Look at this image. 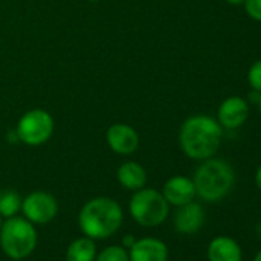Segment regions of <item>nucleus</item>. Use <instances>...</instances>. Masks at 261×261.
<instances>
[{"label": "nucleus", "instance_id": "nucleus-19", "mask_svg": "<svg viewBox=\"0 0 261 261\" xmlns=\"http://www.w3.org/2000/svg\"><path fill=\"white\" fill-rule=\"evenodd\" d=\"M243 5L250 19L261 22V0H246Z\"/></svg>", "mask_w": 261, "mask_h": 261}, {"label": "nucleus", "instance_id": "nucleus-4", "mask_svg": "<svg viewBox=\"0 0 261 261\" xmlns=\"http://www.w3.org/2000/svg\"><path fill=\"white\" fill-rule=\"evenodd\" d=\"M37 244V232L33 223L22 217H11L2 223L0 247L13 259H23L33 253Z\"/></svg>", "mask_w": 261, "mask_h": 261}, {"label": "nucleus", "instance_id": "nucleus-17", "mask_svg": "<svg viewBox=\"0 0 261 261\" xmlns=\"http://www.w3.org/2000/svg\"><path fill=\"white\" fill-rule=\"evenodd\" d=\"M97 261H129V252L121 246H109L98 253Z\"/></svg>", "mask_w": 261, "mask_h": 261}, {"label": "nucleus", "instance_id": "nucleus-14", "mask_svg": "<svg viewBox=\"0 0 261 261\" xmlns=\"http://www.w3.org/2000/svg\"><path fill=\"white\" fill-rule=\"evenodd\" d=\"M117 180L123 188H126L129 191H139V189L145 188V185L148 181V174H146V169L140 163L126 162L118 168Z\"/></svg>", "mask_w": 261, "mask_h": 261}, {"label": "nucleus", "instance_id": "nucleus-9", "mask_svg": "<svg viewBox=\"0 0 261 261\" xmlns=\"http://www.w3.org/2000/svg\"><path fill=\"white\" fill-rule=\"evenodd\" d=\"M249 117V103L240 95H230L221 101L217 112V121L223 129H238Z\"/></svg>", "mask_w": 261, "mask_h": 261}, {"label": "nucleus", "instance_id": "nucleus-18", "mask_svg": "<svg viewBox=\"0 0 261 261\" xmlns=\"http://www.w3.org/2000/svg\"><path fill=\"white\" fill-rule=\"evenodd\" d=\"M247 83L252 88V91L261 92V59L250 65L247 71Z\"/></svg>", "mask_w": 261, "mask_h": 261}, {"label": "nucleus", "instance_id": "nucleus-12", "mask_svg": "<svg viewBox=\"0 0 261 261\" xmlns=\"http://www.w3.org/2000/svg\"><path fill=\"white\" fill-rule=\"evenodd\" d=\"M204 224V211L201 204L191 201L183 206H178L175 217H174V226L177 232L185 235L197 233Z\"/></svg>", "mask_w": 261, "mask_h": 261}, {"label": "nucleus", "instance_id": "nucleus-11", "mask_svg": "<svg viewBox=\"0 0 261 261\" xmlns=\"http://www.w3.org/2000/svg\"><path fill=\"white\" fill-rule=\"evenodd\" d=\"M129 261H168V246L152 237L136 240L129 247Z\"/></svg>", "mask_w": 261, "mask_h": 261}, {"label": "nucleus", "instance_id": "nucleus-20", "mask_svg": "<svg viewBox=\"0 0 261 261\" xmlns=\"http://www.w3.org/2000/svg\"><path fill=\"white\" fill-rule=\"evenodd\" d=\"M136 243V238L133 237V235H126L124 238H123V244H124V249L126 247H130V246H133Z\"/></svg>", "mask_w": 261, "mask_h": 261}, {"label": "nucleus", "instance_id": "nucleus-6", "mask_svg": "<svg viewBox=\"0 0 261 261\" xmlns=\"http://www.w3.org/2000/svg\"><path fill=\"white\" fill-rule=\"evenodd\" d=\"M54 133L53 115L40 108L27 111L17 121L16 136L19 142L28 146H40L46 143Z\"/></svg>", "mask_w": 261, "mask_h": 261}, {"label": "nucleus", "instance_id": "nucleus-23", "mask_svg": "<svg viewBox=\"0 0 261 261\" xmlns=\"http://www.w3.org/2000/svg\"><path fill=\"white\" fill-rule=\"evenodd\" d=\"M253 261H261V249H259V250L256 252V255H255Z\"/></svg>", "mask_w": 261, "mask_h": 261}, {"label": "nucleus", "instance_id": "nucleus-25", "mask_svg": "<svg viewBox=\"0 0 261 261\" xmlns=\"http://www.w3.org/2000/svg\"><path fill=\"white\" fill-rule=\"evenodd\" d=\"M0 229H2V215H0Z\"/></svg>", "mask_w": 261, "mask_h": 261}, {"label": "nucleus", "instance_id": "nucleus-8", "mask_svg": "<svg viewBox=\"0 0 261 261\" xmlns=\"http://www.w3.org/2000/svg\"><path fill=\"white\" fill-rule=\"evenodd\" d=\"M106 143L109 149L118 155H130L139 149V133L126 123H114L106 130Z\"/></svg>", "mask_w": 261, "mask_h": 261}, {"label": "nucleus", "instance_id": "nucleus-21", "mask_svg": "<svg viewBox=\"0 0 261 261\" xmlns=\"http://www.w3.org/2000/svg\"><path fill=\"white\" fill-rule=\"evenodd\" d=\"M255 185H256V188L261 191V165L258 166V169H256V172H255Z\"/></svg>", "mask_w": 261, "mask_h": 261}, {"label": "nucleus", "instance_id": "nucleus-1", "mask_svg": "<svg viewBox=\"0 0 261 261\" xmlns=\"http://www.w3.org/2000/svg\"><path fill=\"white\" fill-rule=\"evenodd\" d=\"M223 139V127L209 115H192L183 121L178 143L183 154L192 160H206L217 154Z\"/></svg>", "mask_w": 261, "mask_h": 261}, {"label": "nucleus", "instance_id": "nucleus-3", "mask_svg": "<svg viewBox=\"0 0 261 261\" xmlns=\"http://www.w3.org/2000/svg\"><path fill=\"white\" fill-rule=\"evenodd\" d=\"M194 186L197 195L209 203L223 200L233 188L235 172L232 166L220 159H206L194 174Z\"/></svg>", "mask_w": 261, "mask_h": 261}, {"label": "nucleus", "instance_id": "nucleus-15", "mask_svg": "<svg viewBox=\"0 0 261 261\" xmlns=\"http://www.w3.org/2000/svg\"><path fill=\"white\" fill-rule=\"evenodd\" d=\"M97 255V247L92 238L83 237L74 240L66 250L68 261H94Z\"/></svg>", "mask_w": 261, "mask_h": 261}, {"label": "nucleus", "instance_id": "nucleus-2", "mask_svg": "<svg viewBox=\"0 0 261 261\" xmlns=\"http://www.w3.org/2000/svg\"><path fill=\"white\" fill-rule=\"evenodd\" d=\"M121 221V206L109 197H97L89 200L79 214L82 232L92 240L111 237L120 229Z\"/></svg>", "mask_w": 261, "mask_h": 261}, {"label": "nucleus", "instance_id": "nucleus-16", "mask_svg": "<svg viewBox=\"0 0 261 261\" xmlns=\"http://www.w3.org/2000/svg\"><path fill=\"white\" fill-rule=\"evenodd\" d=\"M22 209V198L13 189H5L0 192V215L5 218L14 217Z\"/></svg>", "mask_w": 261, "mask_h": 261}, {"label": "nucleus", "instance_id": "nucleus-22", "mask_svg": "<svg viewBox=\"0 0 261 261\" xmlns=\"http://www.w3.org/2000/svg\"><path fill=\"white\" fill-rule=\"evenodd\" d=\"M226 2L229 5H233V7H240V5H243L246 2V0H226Z\"/></svg>", "mask_w": 261, "mask_h": 261}, {"label": "nucleus", "instance_id": "nucleus-13", "mask_svg": "<svg viewBox=\"0 0 261 261\" xmlns=\"http://www.w3.org/2000/svg\"><path fill=\"white\" fill-rule=\"evenodd\" d=\"M209 261H243V250L237 240L227 235L212 238L207 246Z\"/></svg>", "mask_w": 261, "mask_h": 261}, {"label": "nucleus", "instance_id": "nucleus-10", "mask_svg": "<svg viewBox=\"0 0 261 261\" xmlns=\"http://www.w3.org/2000/svg\"><path fill=\"white\" fill-rule=\"evenodd\" d=\"M163 197L166 198V201L172 206H183L186 203L194 201V198L197 197L195 192V186L192 178L185 177V175H174L171 177L162 191Z\"/></svg>", "mask_w": 261, "mask_h": 261}, {"label": "nucleus", "instance_id": "nucleus-24", "mask_svg": "<svg viewBox=\"0 0 261 261\" xmlns=\"http://www.w3.org/2000/svg\"><path fill=\"white\" fill-rule=\"evenodd\" d=\"M256 105H258V109H259V114H261V95H259V100H258Z\"/></svg>", "mask_w": 261, "mask_h": 261}, {"label": "nucleus", "instance_id": "nucleus-5", "mask_svg": "<svg viewBox=\"0 0 261 261\" xmlns=\"http://www.w3.org/2000/svg\"><path fill=\"white\" fill-rule=\"evenodd\" d=\"M129 212L139 224L154 227L162 224L169 215V203L157 189L142 188L129 201Z\"/></svg>", "mask_w": 261, "mask_h": 261}, {"label": "nucleus", "instance_id": "nucleus-26", "mask_svg": "<svg viewBox=\"0 0 261 261\" xmlns=\"http://www.w3.org/2000/svg\"><path fill=\"white\" fill-rule=\"evenodd\" d=\"M88 2H98V0H88Z\"/></svg>", "mask_w": 261, "mask_h": 261}, {"label": "nucleus", "instance_id": "nucleus-7", "mask_svg": "<svg viewBox=\"0 0 261 261\" xmlns=\"http://www.w3.org/2000/svg\"><path fill=\"white\" fill-rule=\"evenodd\" d=\"M27 220L36 224H46L56 218L59 212L57 200L45 192V191H34L28 194L22 200V209Z\"/></svg>", "mask_w": 261, "mask_h": 261}]
</instances>
